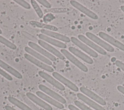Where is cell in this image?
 Returning <instances> with one entry per match:
<instances>
[{
    "mask_svg": "<svg viewBox=\"0 0 124 110\" xmlns=\"http://www.w3.org/2000/svg\"><path fill=\"white\" fill-rule=\"evenodd\" d=\"M85 34L86 36L89 39L93 41V42L95 43L96 44L98 45L99 47H102L104 49L107 50L108 51L112 52L114 51V48L111 46L109 45L108 43H107L104 40H102L99 37H97L93 33L90 32H86Z\"/></svg>",
    "mask_w": 124,
    "mask_h": 110,
    "instance_id": "cell-1",
    "label": "cell"
},
{
    "mask_svg": "<svg viewBox=\"0 0 124 110\" xmlns=\"http://www.w3.org/2000/svg\"><path fill=\"white\" fill-rule=\"evenodd\" d=\"M61 52L65 57H66L69 61H70L72 63H73L80 70L85 72L88 71V68L86 65L83 64L80 61H79L67 50L65 49H61Z\"/></svg>",
    "mask_w": 124,
    "mask_h": 110,
    "instance_id": "cell-2",
    "label": "cell"
},
{
    "mask_svg": "<svg viewBox=\"0 0 124 110\" xmlns=\"http://www.w3.org/2000/svg\"><path fill=\"white\" fill-rule=\"evenodd\" d=\"M78 37L80 41L85 43V44L91 47L92 48L95 50L99 53L103 55L107 54V52L105 50V49L99 47L98 45H97V44H95L91 40L88 39L87 37H86L83 35L78 34Z\"/></svg>",
    "mask_w": 124,
    "mask_h": 110,
    "instance_id": "cell-3",
    "label": "cell"
},
{
    "mask_svg": "<svg viewBox=\"0 0 124 110\" xmlns=\"http://www.w3.org/2000/svg\"><path fill=\"white\" fill-rule=\"evenodd\" d=\"M70 40L74 44L76 45L77 47L81 49L86 53L89 54L92 57H93V58H96L98 57V54L95 51L90 48L87 45L84 44L77 38L75 37H71Z\"/></svg>",
    "mask_w": 124,
    "mask_h": 110,
    "instance_id": "cell-4",
    "label": "cell"
},
{
    "mask_svg": "<svg viewBox=\"0 0 124 110\" xmlns=\"http://www.w3.org/2000/svg\"><path fill=\"white\" fill-rule=\"evenodd\" d=\"M24 56V57L27 60L29 61L31 63H33L35 65L41 68V69H44V70H45L47 72H49L53 73L54 72V69L52 67H51L50 65H48L45 63H44L36 59L35 58L33 57V56H31V55H30L28 53H25Z\"/></svg>",
    "mask_w": 124,
    "mask_h": 110,
    "instance_id": "cell-5",
    "label": "cell"
},
{
    "mask_svg": "<svg viewBox=\"0 0 124 110\" xmlns=\"http://www.w3.org/2000/svg\"><path fill=\"white\" fill-rule=\"evenodd\" d=\"M28 45L29 46V47H31V48L36 51L37 52H39V53L44 56L45 57H46V58L50 60V61L55 62L57 60L56 57H55V56H54L53 55L49 53L45 49L41 47L39 45H38L37 44L34 43L33 42H31V41L29 42Z\"/></svg>",
    "mask_w": 124,
    "mask_h": 110,
    "instance_id": "cell-6",
    "label": "cell"
},
{
    "mask_svg": "<svg viewBox=\"0 0 124 110\" xmlns=\"http://www.w3.org/2000/svg\"><path fill=\"white\" fill-rule=\"evenodd\" d=\"M38 75L59 90L61 91H64L65 90V87L62 84L46 73L42 71H39L38 72Z\"/></svg>",
    "mask_w": 124,
    "mask_h": 110,
    "instance_id": "cell-7",
    "label": "cell"
},
{
    "mask_svg": "<svg viewBox=\"0 0 124 110\" xmlns=\"http://www.w3.org/2000/svg\"><path fill=\"white\" fill-rule=\"evenodd\" d=\"M70 4L75 8L81 12L83 13L88 16L90 17V18L93 19H98V16L96 14H95L94 13L92 12V11L90 10L82 4H81L80 3L78 2L77 1L75 0H70Z\"/></svg>",
    "mask_w": 124,
    "mask_h": 110,
    "instance_id": "cell-8",
    "label": "cell"
},
{
    "mask_svg": "<svg viewBox=\"0 0 124 110\" xmlns=\"http://www.w3.org/2000/svg\"><path fill=\"white\" fill-rule=\"evenodd\" d=\"M98 35L100 37L104 39L105 41L108 42L112 45H113L114 46L117 47L119 49L124 51V44H123L118 40L115 39L113 37L102 31L99 32L98 33Z\"/></svg>",
    "mask_w": 124,
    "mask_h": 110,
    "instance_id": "cell-9",
    "label": "cell"
},
{
    "mask_svg": "<svg viewBox=\"0 0 124 110\" xmlns=\"http://www.w3.org/2000/svg\"><path fill=\"white\" fill-rule=\"evenodd\" d=\"M38 87H39V89L41 91H43V92H44L46 94L50 96L53 99L58 101L60 103H62V104H65L66 103V101L65 99L63 97H62L61 95H60V94H59L55 92L54 91L51 90V89H50L49 88H48L46 86H45L44 85L40 84V85H39Z\"/></svg>",
    "mask_w": 124,
    "mask_h": 110,
    "instance_id": "cell-10",
    "label": "cell"
},
{
    "mask_svg": "<svg viewBox=\"0 0 124 110\" xmlns=\"http://www.w3.org/2000/svg\"><path fill=\"white\" fill-rule=\"evenodd\" d=\"M52 76L60 82L64 84L66 86L68 87L69 89L75 92H78V87L71 81L64 78L63 76L57 72H53L52 73Z\"/></svg>",
    "mask_w": 124,
    "mask_h": 110,
    "instance_id": "cell-11",
    "label": "cell"
},
{
    "mask_svg": "<svg viewBox=\"0 0 124 110\" xmlns=\"http://www.w3.org/2000/svg\"><path fill=\"white\" fill-rule=\"evenodd\" d=\"M38 43L39 44V45H40L45 49H46L47 51L50 52L51 54L52 53V54L54 55L55 56L57 57L61 60H64L65 57L64 56V55L59 50L56 49L52 46L48 44L47 43L40 39L38 40Z\"/></svg>",
    "mask_w": 124,
    "mask_h": 110,
    "instance_id": "cell-12",
    "label": "cell"
},
{
    "mask_svg": "<svg viewBox=\"0 0 124 110\" xmlns=\"http://www.w3.org/2000/svg\"><path fill=\"white\" fill-rule=\"evenodd\" d=\"M27 96L33 102L35 103L37 105H39L40 107L43 108L46 110H53V109L51 106H50L48 104L45 102L44 100L41 99V98L38 97L35 94L28 92L26 93Z\"/></svg>",
    "mask_w": 124,
    "mask_h": 110,
    "instance_id": "cell-13",
    "label": "cell"
},
{
    "mask_svg": "<svg viewBox=\"0 0 124 110\" xmlns=\"http://www.w3.org/2000/svg\"><path fill=\"white\" fill-rule=\"evenodd\" d=\"M24 49L26 52L29 53V54L31 55V56H33V57L35 58L36 59H38L39 60L41 61V62L44 63H45L48 65H51L52 64V62L45 57L44 56L42 55L39 52H37L36 51L34 50V49H32L31 48L29 47H25L24 48Z\"/></svg>",
    "mask_w": 124,
    "mask_h": 110,
    "instance_id": "cell-14",
    "label": "cell"
},
{
    "mask_svg": "<svg viewBox=\"0 0 124 110\" xmlns=\"http://www.w3.org/2000/svg\"><path fill=\"white\" fill-rule=\"evenodd\" d=\"M80 91L82 93H83L84 94L88 96V97H90L93 100L97 102L98 103L103 106L106 105V101L103 98H102L101 97L98 96L97 94H95L90 90L84 87H81L80 88Z\"/></svg>",
    "mask_w": 124,
    "mask_h": 110,
    "instance_id": "cell-15",
    "label": "cell"
},
{
    "mask_svg": "<svg viewBox=\"0 0 124 110\" xmlns=\"http://www.w3.org/2000/svg\"><path fill=\"white\" fill-rule=\"evenodd\" d=\"M36 95L39 96L41 99H43L44 100L47 102L49 104L52 105L53 106H55V107L59 109H64V106L58 101L55 100L53 98H51L49 96H48L46 94H45V93L41 92V91H37L36 92Z\"/></svg>",
    "mask_w": 124,
    "mask_h": 110,
    "instance_id": "cell-16",
    "label": "cell"
},
{
    "mask_svg": "<svg viewBox=\"0 0 124 110\" xmlns=\"http://www.w3.org/2000/svg\"><path fill=\"white\" fill-rule=\"evenodd\" d=\"M38 37L40 40H42L46 42L50 43V44L56 46L58 47L62 48V49H65L66 48V45L63 42L57 40L52 37L46 36L42 33H40L38 35Z\"/></svg>",
    "mask_w": 124,
    "mask_h": 110,
    "instance_id": "cell-17",
    "label": "cell"
},
{
    "mask_svg": "<svg viewBox=\"0 0 124 110\" xmlns=\"http://www.w3.org/2000/svg\"><path fill=\"white\" fill-rule=\"evenodd\" d=\"M41 32L42 34H45L46 36H49L50 37H52L53 38H54L55 39H58L59 40L63 41V42H65L69 43L71 41L70 39L68 37H67L66 36H65L64 35L61 34L60 33L55 32L53 31L47 30H45V29H42V30H41Z\"/></svg>",
    "mask_w": 124,
    "mask_h": 110,
    "instance_id": "cell-18",
    "label": "cell"
},
{
    "mask_svg": "<svg viewBox=\"0 0 124 110\" xmlns=\"http://www.w3.org/2000/svg\"><path fill=\"white\" fill-rule=\"evenodd\" d=\"M68 49L70 52H71L76 56L78 57V58H79L80 59L82 60L83 61L85 62L86 63L89 64L93 63V59L91 57H90L89 56H88V55L84 53L83 52H81L79 49L73 47H68Z\"/></svg>",
    "mask_w": 124,
    "mask_h": 110,
    "instance_id": "cell-19",
    "label": "cell"
},
{
    "mask_svg": "<svg viewBox=\"0 0 124 110\" xmlns=\"http://www.w3.org/2000/svg\"><path fill=\"white\" fill-rule=\"evenodd\" d=\"M77 97L79 99H80L81 101H82L83 102H84V103H85L86 104H87V105H88L89 106H90V107H91L94 110H106V109L105 108H104L103 107H102V106H101L100 105H99L96 102H94L92 100L90 99V98H89L88 97H87L84 94H83L81 93H78L77 94Z\"/></svg>",
    "mask_w": 124,
    "mask_h": 110,
    "instance_id": "cell-20",
    "label": "cell"
},
{
    "mask_svg": "<svg viewBox=\"0 0 124 110\" xmlns=\"http://www.w3.org/2000/svg\"><path fill=\"white\" fill-rule=\"evenodd\" d=\"M0 67L7 71L8 72L11 74L16 78L19 79H21L22 78V75L19 72H18L14 68H13L9 64L5 63L1 60H0Z\"/></svg>",
    "mask_w": 124,
    "mask_h": 110,
    "instance_id": "cell-21",
    "label": "cell"
},
{
    "mask_svg": "<svg viewBox=\"0 0 124 110\" xmlns=\"http://www.w3.org/2000/svg\"><path fill=\"white\" fill-rule=\"evenodd\" d=\"M30 24L33 26L37 27L40 28H43L44 29H46L47 30H49L51 31H57L58 30V28L53 25H48L45 23H43L41 22H39L36 21H30Z\"/></svg>",
    "mask_w": 124,
    "mask_h": 110,
    "instance_id": "cell-22",
    "label": "cell"
},
{
    "mask_svg": "<svg viewBox=\"0 0 124 110\" xmlns=\"http://www.w3.org/2000/svg\"><path fill=\"white\" fill-rule=\"evenodd\" d=\"M8 99L9 102H10L11 103L15 105V106H16V107H17L22 110H32L26 104L22 103V102H21L20 101H19V100L17 99L15 97L9 96L8 97Z\"/></svg>",
    "mask_w": 124,
    "mask_h": 110,
    "instance_id": "cell-23",
    "label": "cell"
},
{
    "mask_svg": "<svg viewBox=\"0 0 124 110\" xmlns=\"http://www.w3.org/2000/svg\"><path fill=\"white\" fill-rule=\"evenodd\" d=\"M31 2L32 5V6L33 7V9H34V10H35L36 13L37 14V15H38V16L40 18H42L44 14H43V13L41 9L40 8V6L38 5V4L36 2V1L34 0H31Z\"/></svg>",
    "mask_w": 124,
    "mask_h": 110,
    "instance_id": "cell-24",
    "label": "cell"
},
{
    "mask_svg": "<svg viewBox=\"0 0 124 110\" xmlns=\"http://www.w3.org/2000/svg\"><path fill=\"white\" fill-rule=\"evenodd\" d=\"M0 43L3 44L5 46L9 47L12 49H16V46L14 44L9 41L3 36L0 35Z\"/></svg>",
    "mask_w": 124,
    "mask_h": 110,
    "instance_id": "cell-25",
    "label": "cell"
},
{
    "mask_svg": "<svg viewBox=\"0 0 124 110\" xmlns=\"http://www.w3.org/2000/svg\"><path fill=\"white\" fill-rule=\"evenodd\" d=\"M69 9L67 8H54L51 9H46L44 10L45 13H64L68 11Z\"/></svg>",
    "mask_w": 124,
    "mask_h": 110,
    "instance_id": "cell-26",
    "label": "cell"
},
{
    "mask_svg": "<svg viewBox=\"0 0 124 110\" xmlns=\"http://www.w3.org/2000/svg\"><path fill=\"white\" fill-rule=\"evenodd\" d=\"M74 103L81 110H93L88 107H87V106H86L85 105H84V104L79 102V101L76 100L74 101Z\"/></svg>",
    "mask_w": 124,
    "mask_h": 110,
    "instance_id": "cell-27",
    "label": "cell"
},
{
    "mask_svg": "<svg viewBox=\"0 0 124 110\" xmlns=\"http://www.w3.org/2000/svg\"><path fill=\"white\" fill-rule=\"evenodd\" d=\"M16 2L19 4L20 6H22L25 9H30L31 8V6L27 1L23 0H14Z\"/></svg>",
    "mask_w": 124,
    "mask_h": 110,
    "instance_id": "cell-28",
    "label": "cell"
},
{
    "mask_svg": "<svg viewBox=\"0 0 124 110\" xmlns=\"http://www.w3.org/2000/svg\"><path fill=\"white\" fill-rule=\"evenodd\" d=\"M0 75H1L2 76L4 77L5 79L9 80H12L13 78L12 77L9 75L8 73H7L6 72L3 71L1 68H0Z\"/></svg>",
    "mask_w": 124,
    "mask_h": 110,
    "instance_id": "cell-29",
    "label": "cell"
},
{
    "mask_svg": "<svg viewBox=\"0 0 124 110\" xmlns=\"http://www.w3.org/2000/svg\"><path fill=\"white\" fill-rule=\"evenodd\" d=\"M37 1L39 3H40L41 4L43 5L44 7H46L47 9H50V8L51 7V4L47 0H38Z\"/></svg>",
    "mask_w": 124,
    "mask_h": 110,
    "instance_id": "cell-30",
    "label": "cell"
},
{
    "mask_svg": "<svg viewBox=\"0 0 124 110\" xmlns=\"http://www.w3.org/2000/svg\"><path fill=\"white\" fill-rule=\"evenodd\" d=\"M54 18H55V17L52 14H48L44 16V21L46 22H47L50 21L51 20L54 19Z\"/></svg>",
    "mask_w": 124,
    "mask_h": 110,
    "instance_id": "cell-31",
    "label": "cell"
},
{
    "mask_svg": "<svg viewBox=\"0 0 124 110\" xmlns=\"http://www.w3.org/2000/svg\"><path fill=\"white\" fill-rule=\"evenodd\" d=\"M115 63L116 66H117L118 67H119L120 69L124 71V63L119 60H117L115 61Z\"/></svg>",
    "mask_w": 124,
    "mask_h": 110,
    "instance_id": "cell-32",
    "label": "cell"
},
{
    "mask_svg": "<svg viewBox=\"0 0 124 110\" xmlns=\"http://www.w3.org/2000/svg\"><path fill=\"white\" fill-rule=\"evenodd\" d=\"M68 107L70 110H80L79 109H78V108H77V107H76L75 106L72 104H69L68 106Z\"/></svg>",
    "mask_w": 124,
    "mask_h": 110,
    "instance_id": "cell-33",
    "label": "cell"
},
{
    "mask_svg": "<svg viewBox=\"0 0 124 110\" xmlns=\"http://www.w3.org/2000/svg\"><path fill=\"white\" fill-rule=\"evenodd\" d=\"M117 89L119 92H120L121 93L124 94V87L123 86L119 85L117 86Z\"/></svg>",
    "mask_w": 124,
    "mask_h": 110,
    "instance_id": "cell-34",
    "label": "cell"
},
{
    "mask_svg": "<svg viewBox=\"0 0 124 110\" xmlns=\"http://www.w3.org/2000/svg\"><path fill=\"white\" fill-rule=\"evenodd\" d=\"M5 109L6 110H16V109H14L13 108L10 107V106L8 105H6L5 106Z\"/></svg>",
    "mask_w": 124,
    "mask_h": 110,
    "instance_id": "cell-35",
    "label": "cell"
},
{
    "mask_svg": "<svg viewBox=\"0 0 124 110\" xmlns=\"http://www.w3.org/2000/svg\"><path fill=\"white\" fill-rule=\"evenodd\" d=\"M120 8H121V9L122 10V11L124 12V5H122Z\"/></svg>",
    "mask_w": 124,
    "mask_h": 110,
    "instance_id": "cell-36",
    "label": "cell"
},
{
    "mask_svg": "<svg viewBox=\"0 0 124 110\" xmlns=\"http://www.w3.org/2000/svg\"><path fill=\"white\" fill-rule=\"evenodd\" d=\"M1 33H2V31H1V30L0 29V34H1Z\"/></svg>",
    "mask_w": 124,
    "mask_h": 110,
    "instance_id": "cell-37",
    "label": "cell"
},
{
    "mask_svg": "<svg viewBox=\"0 0 124 110\" xmlns=\"http://www.w3.org/2000/svg\"><path fill=\"white\" fill-rule=\"evenodd\" d=\"M62 110H66V109H62Z\"/></svg>",
    "mask_w": 124,
    "mask_h": 110,
    "instance_id": "cell-38",
    "label": "cell"
}]
</instances>
